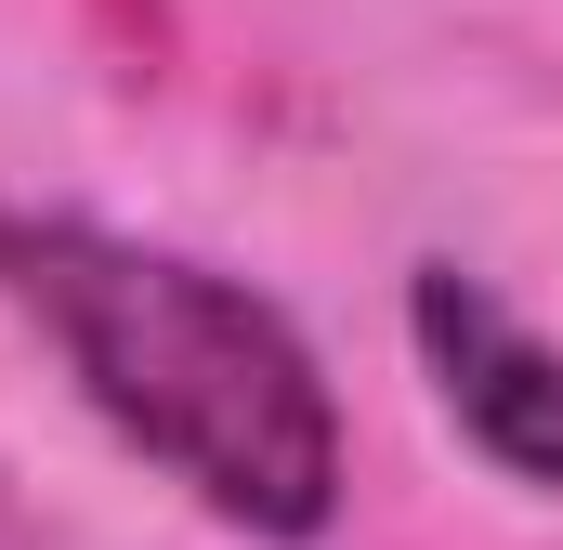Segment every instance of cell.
Listing matches in <instances>:
<instances>
[{"label": "cell", "mask_w": 563, "mask_h": 550, "mask_svg": "<svg viewBox=\"0 0 563 550\" xmlns=\"http://www.w3.org/2000/svg\"><path fill=\"white\" fill-rule=\"evenodd\" d=\"M0 288L132 459H157L236 538H328L341 407L263 288L144 250L79 210H0Z\"/></svg>", "instance_id": "6da1fadb"}, {"label": "cell", "mask_w": 563, "mask_h": 550, "mask_svg": "<svg viewBox=\"0 0 563 550\" xmlns=\"http://www.w3.org/2000/svg\"><path fill=\"white\" fill-rule=\"evenodd\" d=\"M407 341H420L445 419L511 472V485H563V341L525 328L485 275L420 263L407 275Z\"/></svg>", "instance_id": "7a4b0ae2"}]
</instances>
